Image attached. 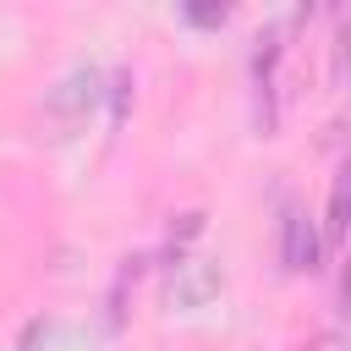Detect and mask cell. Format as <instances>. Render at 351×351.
<instances>
[{
	"mask_svg": "<svg viewBox=\"0 0 351 351\" xmlns=\"http://www.w3.org/2000/svg\"><path fill=\"white\" fill-rule=\"evenodd\" d=\"M219 285H225V274H219V263L214 258H176L170 263V302L176 307H203V302H214L219 296Z\"/></svg>",
	"mask_w": 351,
	"mask_h": 351,
	"instance_id": "1",
	"label": "cell"
},
{
	"mask_svg": "<svg viewBox=\"0 0 351 351\" xmlns=\"http://www.w3.org/2000/svg\"><path fill=\"white\" fill-rule=\"evenodd\" d=\"M280 258L291 274H307L318 269V230H313V214L302 203H285V225H280Z\"/></svg>",
	"mask_w": 351,
	"mask_h": 351,
	"instance_id": "2",
	"label": "cell"
},
{
	"mask_svg": "<svg viewBox=\"0 0 351 351\" xmlns=\"http://www.w3.org/2000/svg\"><path fill=\"white\" fill-rule=\"evenodd\" d=\"M346 192H351V181L340 176V181H335V192H329V219H324V225H329V241H340V236H346Z\"/></svg>",
	"mask_w": 351,
	"mask_h": 351,
	"instance_id": "3",
	"label": "cell"
},
{
	"mask_svg": "<svg viewBox=\"0 0 351 351\" xmlns=\"http://www.w3.org/2000/svg\"><path fill=\"white\" fill-rule=\"evenodd\" d=\"M186 16H192V22H203V27H219V22L230 16V5H225V0H219V5H214V0H192V5H186Z\"/></svg>",
	"mask_w": 351,
	"mask_h": 351,
	"instance_id": "4",
	"label": "cell"
},
{
	"mask_svg": "<svg viewBox=\"0 0 351 351\" xmlns=\"http://www.w3.org/2000/svg\"><path fill=\"white\" fill-rule=\"evenodd\" d=\"M197 230H203V214H181V225H170V241H186Z\"/></svg>",
	"mask_w": 351,
	"mask_h": 351,
	"instance_id": "5",
	"label": "cell"
}]
</instances>
